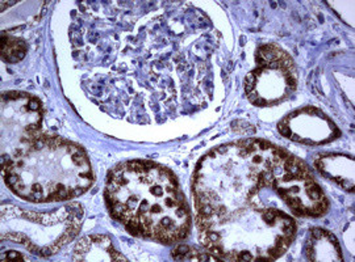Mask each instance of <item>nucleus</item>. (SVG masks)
Segmentation results:
<instances>
[{"instance_id":"6","label":"nucleus","mask_w":355,"mask_h":262,"mask_svg":"<svg viewBox=\"0 0 355 262\" xmlns=\"http://www.w3.org/2000/svg\"><path fill=\"white\" fill-rule=\"evenodd\" d=\"M1 137L8 134V139L3 140V149L8 144V150L3 152L6 160L41 137V104L26 93H7L1 100Z\"/></svg>"},{"instance_id":"8","label":"nucleus","mask_w":355,"mask_h":262,"mask_svg":"<svg viewBox=\"0 0 355 262\" xmlns=\"http://www.w3.org/2000/svg\"><path fill=\"white\" fill-rule=\"evenodd\" d=\"M318 171L345 190H354V159L343 153H325L316 159Z\"/></svg>"},{"instance_id":"3","label":"nucleus","mask_w":355,"mask_h":262,"mask_svg":"<svg viewBox=\"0 0 355 262\" xmlns=\"http://www.w3.org/2000/svg\"><path fill=\"white\" fill-rule=\"evenodd\" d=\"M3 176L16 196L35 203L71 200L94 183L85 151L73 142L44 135L3 160Z\"/></svg>"},{"instance_id":"7","label":"nucleus","mask_w":355,"mask_h":262,"mask_svg":"<svg viewBox=\"0 0 355 262\" xmlns=\"http://www.w3.org/2000/svg\"><path fill=\"white\" fill-rule=\"evenodd\" d=\"M279 131L283 137L305 144L329 143L340 135L338 127L316 108H304L288 114L280 122Z\"/></svg>"},{"instance_id":"12","label":"nucleus","mask_w":355,"mask_h":262,"mask_svg":"<svg viewBox=\"0 0 355 262\" xmlns=\"http://www.w3.org/2000/svg\"><path fill=\"white\" fill-rule=\"evenodd\" d=\"M173 256L174 260L178 261H220L214 254H207L187 245H180L175 248L173 252Z\"/></svg>"},{"instance_id":"4","label":"nucleus","mask_w":355,"mask_h":262,"mask_svg":"<svg viewBox=\"0 0 355 262\" xmlns=\"http://www.w3.org/2000/svg\"><path fill=\"white\" fill-rule=\"evenodd\" d=\"M83 216L85 212L78 203L51 212H29L3 206L1 238H10L36 254L48 257L79 234Z\"/></svg>"},{"instance_id":"13","label":"nucleus","mask_w":355,"mask_h":262,"mask_svg":"<svg viewBox=\"0 0 355 262\" xmlns=\"http://www.w3.org/2000/svg\"><path fill=\"white\" fill-rule=\"evenodd\" d=\"M8 256H10V259H8V260H24V259H23V256H21L20 253L13 252V250L8 252Z\"/></svg>"},{"instance_id":"2","label":"nucleus","mask_w":355,"mask_h":262,"mask_svg":"<svg viewBox=\"0 0 355 262\" xmlns=\"http://www.w3.org/2000/svg\"><path fill=\"white\" fill-rule=\"evenodd\" d=\"M108 206L135 235L175 243L190 231L189 205L177 177L154 162L117 165L105 185Z\"/></svg>"},{"instance_id":"1","label":"nucleus","mask_w":355,"mask_h":262,"mask_svg":"<svg viewBox=\"0 0 355 262\" xmlns=\"http://www.w3.org/2000/svg\"><path fill=\"white\" fill-rule=\"evenodd\" d=\"M198 234L225 261H272L290 248L297 216H321L329 202L304 162L266 140L209 151L193 176Z\"/></svg>"},{"instance_id":"5","label":"nucleus","mask_w":355,"mask_h":262,"mask_svg":"<svg viewBox=\"0 0 355 262\" xmlns=\"http://www.w3.org/2000/svg\"><path fill=\"white\" fill-rule=\"evenodd\" d=\"M296 84V67L286 51L277 45L257 51V66L245 82L249 100L258 106L278 104L291 95Z\"/></svg>"},{"instance_id":"10","label":"nucleus","mask_w":355,"mask_h":262,"mask_svg":"<svg viewBox=\"0 0 355 262\" xmlns=\"http://www.w3.org/2000/svg\"><path fill=\"white\" fill-rule=\"evenodd\" d=\"M306 256L311 261H343V253L336 236L329 231L315 228L306 241Z\"/></svg>"},{"instance_id":"9","label":"nucleus","mask_w":355,"mask_h":262,"mask_svg":"<svg viewBox=\"0 0 355 262\" xmlns=\"http://www.w3.org/2000/svg\"><path fill=\"white\" fill-rule=\"evenodd\" d=\"M74 261H127V259L114 250L111 238L103 235L83 237L73 253Z\"/></svg>"},{"instance_id":"11","label":"nucleus","mask_w":355,"mask_h":262,"mask_svg":"<svg viewBox=\"0 0 355 262\" xmlns=\"http://www.w3.org/2000/svg\"><path fill=\"white\" fill-rule=\"evenodd\" d=\"M26 44L16 37H1V57L6 62L16 63L21 61L26 55Z\"/></svg>"}]
</instances>
